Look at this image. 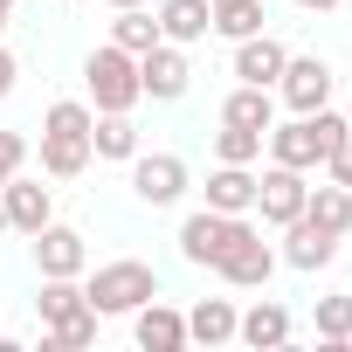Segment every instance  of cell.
I'll list each match as a JSON object with an SVG mask.
<instances>
[{
	"label": "cell",
	"mask_w": 352,
	"mask_h": 352,
	"mask_svg": "<svg viewBox=\"0 0 352 352\" xmlns=\"http://www.w3.org/2000/svg\"><path fill=\"white\" fill-rule=\"evenodd\" d=\"M131 338H138L145 352H180V345H187V311H173V304L145 297V304L131 311Z\"/></svg>",
	"instance_id": "14"
},
{
	"label": "cell",
	"mask_w": 352,
	"mask_h": 352,
	"mask_svg": "<svg viewBox=\"0 0 352 352\" xmlns=\"http://www.w3.org/2000/svg\"><path fill=\"white\" fill-rule=\"evenodd\" d=\"M304 214H311L318 228H331V235H345V228H352V194H345L338 180H324V187H311V201H304Z\"/></svg>",
	"instance_id": "24"
},
{
	"label": "cell",
	"mask_w": 352,
	"mask_h": 352,
	"mask_svg": "<svg viewBox=\"0 0 352 352\" xmlns=\"http://www.w3.org/2000/svg\"><path fill=\"white\" fill-rule=\"evenodd\" d=\"M83 90H90V111H131L138 104V56H124L118 42L90 49L83 56Z\"/></svg>",
	"instance_id": "6"
},
{
	"label": "cell",
	"mask_w": 352,
	"mask_h": 352,
	"mask_svg": "<svg viewBox=\"0 0 352 352\" xmlns=\"http://www.w3.org/2000/svg\"><path fill=\"white\" fill-rule=\"evenodd\" d=\"M35 311H42V345H49V352H83V345H97V311H90V297H83V276H42Z\"/></svg>",
	"instance_id": "2"
},
{
	"label": "cell",
	"mask_w": 352,
	"mask_h": 352,
	"mask_svg": "<svg viewBox=\"0 0 352 352\" xmlns=\"http://www.w3.org/2000/svg\"><path fill=\"white\" fill-rule=\"evenodd\" d=\"M159 35L194 49V42L214 35V8H208V0H159Z\"/></svg>",
	"instance_id": "17"
},
{
	"label": "cell",
	"mask_w": 352,
	"mask_h": 352,
	"mask_svg": "<svg viewBox=\"0 0 352 352\" xmlns=\"http://www.w3.org/2000/svg\"><path fill=\"white\" fill-rule=\"evenodd\" d=\"M345 152H352V138H345Z\"/></svg>",
	"instance_id": "35"
},
{
	"label": "cell",
	"mask_w": 352,
	"mask_h": 352,
	"mask_svg": "<svg viewBox=\"0 0 352 352\" xmlns=\"http://www.w3.org/2000/svg\"><path fill=\"white\" fill-rule=\"evenodd\" d=\"M214 8V35H228V42H242V35H256L270 14H263V0H208Z\"/></svg>",
	"instance_id": "25"
},
{
	"label": "cell",
	"mask_w": 352,
	"mask_h": 352,
	"mask_svg": "<svg viewBox=\"0 0 352 352\" xmlns=\"http://www.w3.org/2000/svg\"><path fill=\"white\" fill-rule=\"evenodd\" d=\"M228 221H235V214L194 208V214L180 221V256H187L194 270H214V256H221V242H228Z\"/></svg>",
	"instance_id": "16"
},
{
	"label": "cell",
	"mask_w": 352,
	"mask_h": 352,
	"mask_svg": "<svg viewBox=\"0 0 352 352\" xmlns=\"http://www.w3.org/2000/svg\"><path fill=\"white\" fill-rule=\"evenodd\" d=\"M124 166H131V194L145 208H173L187 194V159L180 152H131Z\"/></svg>",
	"instance_id": "8"
},
{
	"label": "cell",
	"mask_w": 352,
	"mask_h": 352,
	"mask_svg": "<svg viewBox=\"0 0 352 352\" xmlns=\"http://www.w3.org/2000/svg\"><path fill=\"white\" fill-rule=\"evenodd\" d=\"M8 21H14V0H0V35H8Z\"/></svg>",
	"instance_id": "32"
},
{
	"label": "cell",
	"mask_w": 352,
	"mask_h": 352,
	"mask_svg": "<svg viewBox=\"0 0 352 352\" xmlns=\"http://www.w3.org/2000/svg\"><path fill=\"white\" fill-rule=\"evenodd\" d=\"M83 297H90V311H97V318H131L145 297H159V276H152V263L118 256V263L83 270Z\"/></svg>",
	"instance_id": "4"
},
{
	"label": "cell",
	"mask_w": 352,
	"mask_h": 352,
	"mask_svg": "<svg viewBox=\"0 0 352 352\" xmlns=\"http://www.w3.org/2000/svg\"><path fill=\"white\" fill-rule=\"evenodd\" d=\"M235 318H242V311H235L228 297H201V304L187 311V345H228V338H235Z\"/></svg>",
	"instance_id": "21"
},
{
	"label": "cell",
	"mask_w": 352,
	"mask_h": 352,
	"mask_svg": "<svg viewBox=\"0 0 352 352\" xmlns=\"http://www.w3.org/2000/svg\"><path fill=\"white\" fill-rule=\"evenodd\" d=\"M290 8H304V14H331L338 0H290Z\"/></svg>",
	"instance_id": "31"
},
{
	"label": "cell",
	"mask_w": 352,
	"mask_h": 352,
	"mask_svg": "<svg viewBox=\"0 0 352 352\" xmlns=\"http://www.w3.org/2000/svg\"><path fill=\"white\" fill-rule=\"evenodd\" d=\"M14 76H21V63H14V49H8V42H0V97L14 90Z\"/></svg>",
	"instance_id": "30"
},
{
	"label": "cell",
	"mask_w": 352,
	"mask_h": 352,
	"mask_svg": "<svg viewBox=\"0 0 352 352\" xmlns=\"http://www.w3.org/2000/svg\"><path fill=\"white\" fill-rule=\"evenodd\" d=\"M0 214H8L14 235H35L42 221H56V194L42 180H28V173H14V180L0 187Z\"/></svg>",
	"instance_id": "13"
},
{
	"label": "cell",
	"mask_w": 352,
	"mask_h": 352,
	"mask_svg": "<svg viewBox=\"0 0 352 352\" xmlns=\"http://www.w3.org/2000/svg\"><path fill=\"white\" fill-rule=\"evenodd\" d=\"M345 138H352V124L324 104V111H290V124H270V159L276 166H297V173H324V159L331 152H345Z\"/></svg>",
	"instance_id": "1"
},
{
	"label": "cell",
	"mask_w": 352,
	"mask_h": 352,
	"mask_svg": "<svg viewBox=\"0 0 352 352\" xmlns=\"http://www.w3.org/2000/svg\"><path fill=\"white\" fill-rule=\"evenodd\" d=\"M0 235H8V214H0Z\"/></svg>",
	"instance_id": "34"
},
{
	"label": "cell",
	"mask_w": 352,
	"mask_h": 352,
	"mask_svg": "<svg viewBox=\"0 0 352 352\" xmlns=\"http://www.w3.org/2000/svg\"><path fill=\"white\" fill-rule=\"evenodd\" d=\"M35 270H42V276H83V270H90L83 235H76L69 221H42V228H35Z\"/></svg>",
	"instance_id": "12"
},
{
	"label": "cell",
	"mask_w": 352,
	"mask_h": 352,
	"mask_svg": "<svg viewBox=\"0 0 352 352\" xmlns=\"http://www.w3.org/2000/svg\"><path fill=\"white\" fill-rule=\"evenodd\" d=\"M111 42H118L124 56H145V49H159L166 35H159V14H152V8H118V21H111Z\"/></svg>",
	"instance_id": "23"
},
{
	"label": "cell",
	"mask_w": 352,
	"mask_h": 352,
	"mask_svg": "<svg viewBox=\"0 0 352 352\" xmlns=\"http://www.w3.org/2000/svg\"><path fill=\"white\" fill-rule=\"evenodd\" d=\"M187 83H194V69H187V49H180V42H159V49L138 56V97H152V104H180Z\"/></svg>",
	"instance_id": "9"
},
{
	"label": "cell",
	"mask_w": 352,
	"mask_h": 352,
	"mask_svg": "<svg viewBox=\"0 0 352 352\" xmlns=\"http://www.w3.org/2000/svg\"><path fill=\"white\" fill-rule=\"evenodd\" d=\"M214 276L235 283V290H263V283L276 276V249L263 242V228H256L249 214L228 221V242H221V256H214Z\"/></svg>",
	"instance_id": "5"
},
{
	"label": "cell",
	"mask_w": 352,
	"mask_h": 352,
	"mask_svg": "<svg viewBox=\"0 0 352 352\" xmlns=\"http://www.w3.org/2000/svg\"><path fill=\"white\" fill-rule=\"evenodd\" d=\"M324 180H338V187L352 194V152H331V159H324Z\"/></svg>",
	"instance_id": "29"
},
{
	"label": "cell",
	"mask_w": 352,
	"mask_h": 352,
	"mask_svg": "<svg viewBox=\"0 0 352 352\" xmlns=\"http://www.w3.org/2000/svg\"><path fill=\"white\" fill-rule=\"evenodd\" d=\"M104 8H145V0H104Z\"/></svg>",
	"instance_id": "33"
},
{
	"label": "cell",
	"mask_w": 352,
	"mask_h": 352,
	"mask_svg": "<svg viewBox=\"0 0 352 352\" xmlns=\"http://www.w3.org/2000/svg\"><path fill=\"white\" fill-rule=\"evenodd\" d=\"M221 124L270 131V124H276V90H263V83H235V90H228V104H221Z\"/></svg>",
	"instance_id": "19"
},
{
	"label": "cell",
	"mask_w": 352,
	"mask_h": 352,
	"mask_svg": "<svg viewBox=\"0 0 352 352\" xmlns=\"http://www.w3.org/2000/svg\"><path fill=\"white\" fill-rule=\"evenodd\" d=\"M318 338L324 345H352V297H318Z\"/></svg>",
	"instance_id": "27"
},
{
	"label": "cell",
	"mask_w": 352,
	"mask_h": 352,
	"mask_svg": "<svg viewBox=\"0 0 352 352\" xmlns=\"http://www.w3.org/2000/svg\"><path fill=\"white\" fill-rule=\"evenodd\" d=\"M90 152H97V159H131V152H138L131 111H97V118H90Z\"/></svg>",
	"instance_id": "22"
},
{
	"label": "cell",
	"mask_w": 352,
	"mask_h": 352,
	"mask_svg": "<svg viewBox=\"0 0 352 352\" xmlns=\"http://www.w3.org/2000/svg\"><path fill=\"white\" fill-rule=\"evenodd\" d=\"M21 166H28V138L21 131H0V187H8Z\"/></svg>",
	"instance_id": "28"
},
{
	"label": "cell",
	"mask_w": 352,
	"mask_h": 352,
	"mask_svg": "<svg viewBox=\"0 0 352 352\" xmlns=\"http://www.w3.org/2000/svg\"><path fill=\"white\" fill-rule=\"evenodd\" d=\"M283 63H290V49H283L276 35H263V28L235 42V83H263V90H276Z\"/></svg>",
	"instance_id": "15"
},
{
	"label": "cell",
	"mask_w": 352,
	"mask_h": 352,
	"mask_svg": "<svg viewBox=\"0 0 352 352\" xmlns=\"http://www.w3.org/2000/svg\"><path fill=\"white\" fill-rule=\"evenodd\" d=\"M338 242H345V235H331V228H318L311 214H297V221H283V249H276V263H290V270L318 276V270L338 256Z\"/></svg>",
	"instance_id": "11"
},
{
	"label": "cell",
	"mask_w": 352,
	"mask_h": 352,
	"mask_svg": "<svg viewBox=\"0 0 352 352\" xmlns=\"http://www.w3.org/2000/svg\"><path fill=\"white\" fill-rule=\"evenodd\" d=\"M276 97L290 111H324L331 104V63L324 56H290L283 76H276Z\"/></svg>",
	"instance_id": "10"
},
{
	"label": "cell",
	"mask_w": 352,
	"mask_h": 352,
	"mask_svg": "<svg viewBox=\"0 0 352 352\" xmlns=\"http://www.w3.org/2000/svg\"><path fill=\"white\" fill-rule=\"evenodd\" d=\"M263 138H270V131L221 124V131H214V159H221V166H256V159H263Z\"/></svg>",
	"instance_id": "26"
},
{
	"label": "cell",
	"mask_w": 352,
	"mask_h": 352,
	"mask_svg": "<svg viewBox=\"0 0 352 352\" xmlns=\"http://www.w3.org/2000/svg\"><path fill=\"white\" fill-rule=\"evenodd\" d=\"M235 338L256 345V352H276V345H290V311L283 304H249L235 318Z\"/></svg>",
	"instance_id": "20"
},
{
	"label": "cell",
	"mask_w": 352,
	"mask_h": 352,
	"mask_svg": "<svg viewBox=\"0 0 352 352\" xmlns=\"http://www.w3.org/2000/svg\"><path fill=\"white\" fill-rule=\"evenodd\" d=\"M304 201H311V173H297V166H276V159L256 173V214H263L270 228L297 221V214H304Z\"/></svg>",
	"instance_id": "7"
},
{
	"label": "cell",
	"mask_w": 352,
	"mask_h": 352,
	"mask_svg": "<svg viewBox=\"0 0 352 352\" xmlns=\"http://www.w3.org/2000/svg\"><path fill=\"white\" fill-rule=\"evenodd\" d=\"M90 104L83 97H56L49 111H42V173L49 180H76V173L97 159L90 152Z\"/></svg>",
	"instance_id": "3"
},
{
	"label": "cell",
	"mask_w": 352,
	"mask_h": 352,
	"mask_svg": "<svg viewBox=\"0 0 352 352\" xmlns=\"http://www.w3.org/2000/svg\"><path fill=\"white\" fill-rule=\"evenodd\" d=\"M208 208L214 214H256V166H214L208 173Z\"/></svg>",
	"instance_id": "18"
}]
</instances>
